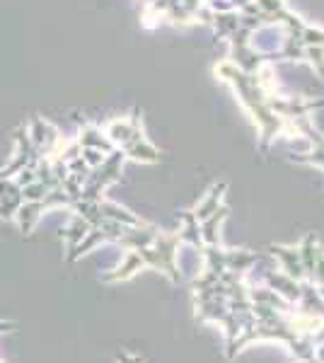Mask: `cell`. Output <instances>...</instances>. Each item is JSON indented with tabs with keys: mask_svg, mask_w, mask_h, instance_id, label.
<instances>
[{
	"mask_svg": "<svg viewBox=\"0 0 324 363\" xmlns=\"http://www.w3.org/2000/svg\"><path fill=\"white\" fill-rule=\"evenodd\" d=\"M104 136H107L114 145H121V150L131 148L133 143H138V140L145 138L138 114L128 116V119H111L109 124H107V131H104Z\"/></svg>",
	"mask_w": 324,
	"mask_h": 363,
	"instance_id": "obj_1",
	"label": "cell"
},
{
	"mask_svg": "<svg viewBox=\"0 0 324 363\" xmlns=\"http://www.w3.org/2000/svg\"><path fill=\"white\" fill-rule=\"evenodd\" d=\"M27 133L37 150H54L61 145V133H58V128L51 126L49 121H44V119H34L32 124H29Z\"/></svg>",
	"mask_w": 324,
	"mask_h": 363,
	"instance_id": "obj_2",
	"label": "cell"
},
{
	"mask_svg": "<svg viewBox=\"0 0 324 363\" xmlns=\"http://www.w3.org/2000/svg\"><path fill=\"white\" fill-rule=\"evenodd\" d=\"M78 143L82 145V148H95V150H102V153H111L114 150V143L104 136L102 128L92 126V124H85L80 131V138Z\"/></svg>",
	"mask_w": 324,
	"mask_h": 363,
	"instance_id": "obj_3",
	"label": "cell"
},
{
	"mask_svg": "<svg viewBox=\"0 0 324 363\" xmlns=\"http://www.w3.org/2000/svg\"><path fill=\"white\" fill-rule=\"evenodd\" d=\"M80 157L85 160V165H92V167H97V165H102V162H104L102 150H95V148H82Z\"/></svg>",
	"mask_w": 324,
	"mask_h": 363,
	"instance_id": "obj_4",
	"label": "cell"
}]
</instances>
